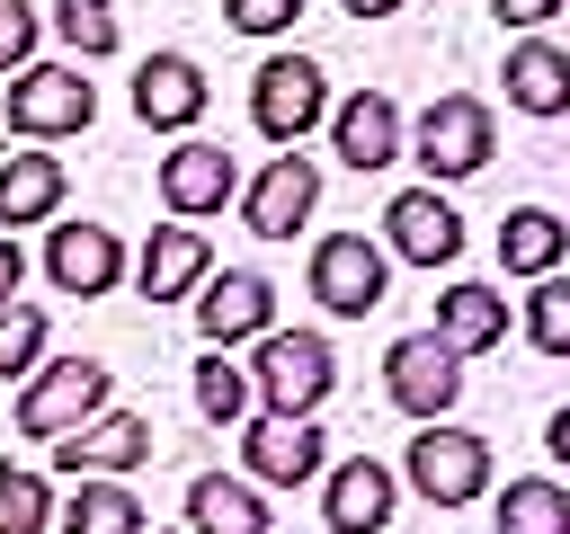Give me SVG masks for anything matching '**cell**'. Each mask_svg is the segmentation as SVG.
I'll use <instances>...</instances> for the list:
<instances>
[{"label": "cell", "mask_w": 570, "mask_h": 534, "mask_svg": "<svg viewBox=\"0 0 570 534\" xmlns=\"http://www.w3.org/2000/svg\"><path fill=\"white\" fill-rule=\"evenodd\" d=\"M45 516H53V490H45V472H18V463H0V534H45Z\"/></svg>", "instance_id": "cell-31"}, {"label": "cell", "mask_w": 570, "mask_h": 534, "mask_svg": "<svg viewBox=\"0 0 570 534\" xmlns=\"http://www.w3.org/2000/svg\"><path fill=\"white\" fill-rule=\"evenodd\" d=\"M312 205H321V169H312L303 151H276V160L240 187V214H249L258 240H294V231L312 222Z\"/></svg>", "instance_id": "cell-14"}, {"label": "cell", "mask_w": 570, "mask_h": 534, "mask_svg": "<svg viewBox=\"0 0 570 534\" xmlns=\"http://www.w3.org/2000/svg\"><path fill=\"white\" fill-rule=\"evenodd\" d=\"M561 9H570V0H490V18H499V27H525V36H534L543 18H561Z\"/></svg>", "instance_id": "cell-34"}, {"label": "cell", "mask_w": 570, "mask_h": 534, "mask_svg": "<svg viewBox=\"0 0 570 534\" xmlns=\"http://www.w3.org/2000/svg\"><path fill=\"white\" fill-rule=\"evenodd\" d=\"M312 294H321V312L365 320V312L392 294V249L365 240V231H330V240H312Z\"/></svg>", "instance_id": "cell-7"}, {"label": "cell", "mask_w": 570, "mask_h": 534, "mask_svg": "<svg viewBox=\"0 0 570 534\" xmlns=\"http://www.w3.org/2000/svg\"><path fill=\"white\" fill-rule=\"evenodd\" d=\"M321 116H330V80H321L312 53H267V62L249 71V125H258L276 151H294Z\"/></svg>", "instance_id": "cell-5"}, {"label": "cell", "mask_w": 570, "mask_h": 534, "mask_svg": "<svg viewBox=\"0 0 570 534\" xmlns=\"http://www.w3.org/2000/svg\"><path fill=\"white\" fill-rule=\"evenodd\" d=\"M36 36H45V18H36V0H0V80L36 62Z\"/></svg>", "instance_id": "cell-32"}, {"label": "cell", "mask_w": 570, "mask_h": 534, "mask_svg": "<svg viewBox=\"0 0 570 534\" xmlns=\"http://www.w3.org/2000/svg\"><path fill=\"white\" fill-rule=\"evenodd\" d=\"M0 116L27 142H62V134H89L98 89L80 80V62H27V71H9V107Z\"/></svg>", "instance_id": "cell-4"}, {"label": "cell", "mask_w": 570, "mask_h": 534, "mask_svg": "<svg viewBox=\"0 0 570 534\" xmlns=\"http://www.w3.org/2000/svg\"><path fill=\"white\" fill-rule=\"evenodd\" d=\"M187 534H276V516H267L258 481H240V472H196V481H187Z\"/></svg>", "instance_id": "cell-21"}, {"label": "cell", "mask_w": 570, "mask_h": 534, "mask_svg": "<svg viewBox=\"0 0 570 534\" xmlns=\"http://www.w3.org/2000/svg\"><path fill=\"white\" fill-rule=\"evenodd\" d=\"M249 347H258L249 356V400L267 418H312L338 392V356H330L321 329H258Z\"/></svg>", "instance_id": "cell-1"}, {"label": "cell", "mask_w": 570, "mask_h": 534, "mask_svg": "<svg viewBox=\"0 0 570 534\" xmlns=\"http://www.w3.org/2000/svg\"><path fill=\"white\" fill-rule=\"evenodd\" d=\"M499 534H570V490L561 481H508L490 507Z\"/></svg>", "instance_id": "cell-26"}, {"label": "cell", "mask_w": 570, "mask_h": 534, "mask_svg": "<svg viewBox=\"0 0 570 534\" xmlns=\"http://www.w3.org/2000/svg\"><path fill=\"white\" fill-rule=\"evenodd\" d=\"M240 463H249V481H267V490H303V481H321L330 472V445H321V427L312 418H249L240 427Z\"/></svg>", "instance_id": "cell-13"}, {"label": "cell", "mask_w": 570, "mask_h": 534, "mask_svg": "<svg viewBox=\"0 0 570 534\" xmlns=\"http://www.w3.org/2000/svg\"><path fill=\"white\" fill-rule=\"evenodd\" d=\"M151 418L142 409H98V418H80L71 436H53V472H71V481H89V472H107V481H125V472H142L151 463Z\"/></svg>", "instance_id": "cell-9"}, {"label": "cell", "mask_w": 570, "mask_h": 534, "mask_svg": "<svg viewBox=\"0 0 570 534\" xmlns=\"http://www.w3.org/2000/svg\"><path fill=\"white\" fill-rule=\"evenodd\" d=\"M543 445H552V463H570V409H552V427H543Z\"/></svg>", "instance_id": "cell-36"}, {"label": "cell", "mask_w": 570, "mask_h": 534, "mask_svg": "<svg viewBox=\"0 0 570 534\" xmlns=\"http://www.w3.org/2000/svg\"><path fill=\"white\" fill-rule=\"evenodd\" d=\"M383 249L410 258V267H454L463 258V214L436 196V187H401L383 205Z\"/></svg>", "instance_id": "cell-11"}, {"label": "cell", "mask_w": 570, "mask_h": 534, "mask_svg": "<svg viewBox=\"0 0 570 534\" xmlns=\"http://www.w3.org/2000/svg\"><path fill=\"white\" fill-rule=\"evenodd\" d=\"M62 534H151V525H142V498H134L125 481L89 472V481L71 490V507H62Z\"/></svg>", "instance_id": "cell-25"}, {"label": "cell", "mask_w": 570, "mask_h": 534, "mask_svg": "<svg viewBox=\"0 0 570 534\" xmlns=\"http://www.w3.org/2000/svg\"><path fill=\"white\" fill-rule=\"evenodd\" d=\"M223 18H232L240 36H285V27L303 18V0H223Z\"/></svg>", "instance_id": "cell-33"}, {"label": "cell", "mask_w": 570, "mask_h": 534, "mask_svg": "<svg viewBox=\"0 0 570 534\" xmlns=\"http://www.w3.org/2000/svg\"><path fill=\"white\" fill-rule=\"evenodd\" d=\"M187 303H196V338H205V347H240V338L276 329V285H267V276H249V267L205 276Z\"/></svg>", "instance_id": "cell-12"}, {"label": "cell", "mask_w": 570, "mask_h": 534, "mask_svg": "<svg viewBox=\"0 0 570 534\" xmlns=\"http://www.w3.org/2000/svg\"><path fill=\"white\" fill-rule=\"evenodd\" d=\"M53 36L80 53V62H107L125 36H116V9L107 0H53Z\"/></svg>", "instance_id": "cell-28"}, {"label": "cell", "mask_w": 570, "mask_h": 534, "mask_svg": "<svg viewBox=\"0 0 570 534\" xmlns=\"http://www.w3.org/2000/svg\"><path fill=\"white\" fill-rule=\"evenodd\" d=\"M45 312L36 303H0V383H27L36 365H45Z\"/></svg>", "instance_id": "cell-29"}, {"label": "cell", "mask_w": 570, "mask_h": 534, "mask_svg": "<svg viewBox=\"0 0 570 534\" xmlns=\"http://www.w3.org/2000/svg\"><path fill=\"white\" fill-rule=\"evenodd\" d=\"M525 338H534L543 356H570V276H561V267L534 276V294H525Z\"/></svg>", "instance_id": "cell-30"}, {"label": "cell", "mask_w": 570, "mask_h": 534, "mask_svg": "<svg viewBox=\"0 0 570 534\" xmlns=\"http://www.w3.org/2000/svg\"><path fill=\"white\" fill-rule=\"evenodd\" d=\"M561 258H570V222H561L552 205H517V214L499 222V267H508V276L534 285V276H552Z\"/></svg>", "instance_id": "cell-23"}, {"label": "cell", "mask_w": 570, "mask_h": 534, "mask_svg": "<svg viewBox=\"0 0 570 534\" xmlns=\"http://www.w3.org/2000/svg\"><path fill=\"white\" fill-rule=\"evenodd\" d=\"M205 276H214V258H205V231L196 222H151V240L134 249V285L151 303H187Z\"/></svg>", "instance_id": "cell-19"}, {"label": "cell", "mask_w": 570, "mask_h": 534, "mask_svg": "<svg viewBox=\"0 0 570 534\" xmlns=\"http://www.w3.org/2000/svg\"><path fill=\"white\" fill-rule=\"evenodd\" d=\"M436 338H445L454 356L499 347V338H508V294H499V285H472V276L445 285V294H436Z\"/></svg>", "instance_id": "cell-22"}, {"label": "cell", "mask_w": 570, "mask_h": 534, "mask_svg": "<svg viewBox=\"0 0 570 534\" xmlns=\"http://www.w3.org/2000/svg\"><path fill=\"white\" fill-rule=\"evenodd\" d=\"M499 80H508V107H517V116H570V53H561V44L517 36L508 62H499Z\"/></svg>", "instance_id": "cell-20"}, {"label": "cell", "mask_w": 570, "mask_h": 534, "mask_svg": "<svg viewBox=\"0 0 570 534\" xmlns=\"http://www.w3.org/2000/svg\"><path fill=\"white\" fill-rule=\"evenodd\" d=\"M205 107H214V89H205V71H196L187 53H151V62L134 71V116H142L151 134H187Z\"/></svg>", "instance_id": "cell-18"}, {"label": "cell", "mask_w": 570, "mask_h": 534, "mask_svg": "<svg viewBox=\"0 0 570 534\" xmlns=\"http://www.w3.org/2000/svg\"><path fill=\"white\" fill-rule=\"evenodd\" d=\"M401 481H392V463H374V454H347V463H330L321 472V516H330V534H383L401 507Z\"/></svg>", "instance_id": "cell-16"}, {"label": "cell", "mask_w": 570, "mask_h": 534, "mask_svg": "<svg viewBox=\"0 0 570 534\" xmlns=\"http://www.w3.org/2000/svg\"><path fill=\"white\" fill-rule=\"evenodd\" d=\"M196 409H205L214 427H240V418H249V365H232V347H205V365H196Z\"/></svg>", "instance_id": "cell-27"}, {"label": "cell", "mask_w": 570, "mask_h": 534, "mask_svg": "<svg viewBox=\"0 0 570 534\" xmlns=\"http://www.w3.org/2000/svg\"><path fill=\"white\" fill-rule=\"evenodd\" d=\"M338 9H347V18H392L401 0H338Z\"/></svg>", "instance_id": "cell-37"}, {"label": "cell", "mask_w": 570, "mask_h": 534, "mask_svg": "<svg viewBox=\"0 0 570 534\" xmlns=\"http://www.w3.org/2000/svg\"><path fill=\"white\" fill-rule=\"evenodd\" d=\"M116 400V374L98 365V356H62V365H36L27 374V392H18V436H71L80 418H98Z\"/></svg>", "instance_id": "cell-6"}, {"label": "cell", "mask_w": 570, "mask_h": 534, "mask_svg": "<svg viewBox=\"0 0 570 534\" xmlns=\"http://www.w3.org/2000/svg\"><path fill=\"white\" fill-rule=\"evenodd\" d=\"M125 267H134V258H125V240H116L107 222H53V231H45V276H53L62 294H80V303H89V294H116Z\"/></svg>", "instance_id": "cell-15"}, {"label": "cell", "mask_w": 570, "mask_h": 534, "mask_svg": "<svg viewBox=\"0 0 570 534\" xmlns=\"http://www.w3.org/2000/svg\"><path fill=\"white\" fill-rule=\"evenodd\" d=\"M401 151L428 169V187H436V178H472V169H490V151H499V116H490V98L445 89V98H428V107L410 116V142H401Z\"/></svg>", "instance_id": "cell-2"}, {"label": "cell", "mask_w": 570, "mask_h": 534, "mask_svg": "<svg viewBox=\"0 0 570 534\" xmlns=\"http://www.w3.org/2000/svg\"><path fill=\"white\" fill-rule=\"evenodd\" d=\"M62 205V160L53 151H9L0 160V222L18 231V222H45Z\"/></svg>", "instance_id": "cell-24"}, {"label": "cell", "mask_w": 570, "mask_h": 534, "mask_svg": "<svg viewBox=\"0 0 570 534\" xmlns=\"http://www.w3.org/2000/svg\"><path fill=\"white\" fill-rule=\"evenodd\" d=\"M401 481L428 498V507H472L490 490V436L481 427H454V418H428L401 454Z\"/></svg>", "instance_id": "cell-3"}, {"label": "cell", "mask_w": 570, "mask_h": 534, "mask_svg": "<svg viewBox=\"0 0 570 534\" xmlns=\"http://www.w3.org/2000/svg\"><path fill=\"white\" fill-rule=\"evenodd\" d=\"M18 285H27V249L18 231H0V303H18Z\"/></svg>", "instance_id": "cell-35"}, {"label": "cell", "mask_w": 570, "mask_h": 534, "mask_svg": "<svg viewBox=\"0 0 570 534\" xmlns=\"http://www.w3.org/2000/svg\"><path fill=\"white\" fill-rule=\"evenodd\" d=\"M383 392H392V409H410V418L428 427V418H445V409L463 400V356H454L436 329H410V338L383 347Z\"/></svg>", "instance_id": "cell-8"}, {"label": "cell", "mask_w": 570, "mask_h": 534, "mask_svg": "<svg viewBox=\"0 0 570 534\" xmlns=\"http://www.w3.org/2000/svg\"><path fill=\"white\" fill-rule=\"evenodd\" d=\"M232 196H240V160H232L223 142L178 134V151H160V205H169L178 222H205V214H223Z\"/></svg>", "instance_id": "cell-10"}, {"label": "cell", "mask_w": 570, "mask_h": 534, "mask_svg": "<svg viewBox=\"0 0 570 534\" xmlns=\"http://www.w3.org/2000/svg\"><path fill=\"white\" fill-rule=\"evenodd\" d=\"M321 125H330V151H338L347 169H392V160H401V142H410V116H401L383 89H356V98H338Z\"/></svg>", "instance_id": "cell-17"}]
</instances>
